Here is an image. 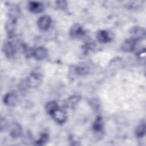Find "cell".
I'll use <instances>...</instances> for the list:
<instances>
[{"instance_id": "obj_1", "label": "cell", "mask_w": 146, "mask_h": 146, "mask_svg": "<svg viewBox=\"0 0 146 146\" xmlns=\"http://www.w3.org/2000/svg\"><path fill=\"white\" fill-rule=\"evenodd\" d=\"M43 78V71L40 67L34 68L30 75L27 77L26 82V86L30 88L38 87L42 82Z\"/></svg>"}, {"instance_id": "obj_2", "label": "cell", "mask_w": 146, "mask_h": 146, "mask_svg": "<svg viewBox=\"0 0 146 146\" xmlns=\"http://www.w3.org/2000/svg\"><path fill=\"white\" fill-rule=\"evenodd\" d=\"M131 38L138 41L145 38V30L144 27L136 26L131 28L129 31Z\"/></svg>"}, {"instance_id": "obj_3", "label": "cell", "mask_w": 146, "mask_h": 146, "mask_svg": "<svg viewBox=\"0 0 146 146\" xmlns=\"http://www.w3.org/2000/svg\"><path fill=\"white\" fill-rule=\"evenodd\" d=\"M85 34L83 27L78 24L76 23L72 26L70 30V35L73 39H77L82 37Z\"/></svg>"}, {"instance_id": "obj_4", "label": "cell", "mask_w": 146, "mask_h": 146, "mask_svg": "<svg viewBox=\"0 0 146 146\" xmlns=\"http://www.w3.org/2000/svg\"><path fill=\"white\" fill-rule=\"evenodd\" d=\"M51 24V18L47 15H44L39 18L37 21V25L42 30H47Z\"/></svg>"}, {"instance_id": "obj_5", "label": "cell", "mask_w": 146, "mask_h": 146, "mask_svg": "<svg viewBox=\"0 0 146 146\" xmlns=\"http://www.w3.org/2000/svg\"><path fill=\"white\" fill-rule=\"evenodd\" d=\"M55 122L58 124H63L66 122L67 115L66 112L62 109H57L51 115Z\"/></svg>"}, {"instance_id": "obj_6", "label": "cell", "mask_w": 146, "mask_h": 146, "mask_svg": "<svg viewBox=\"0 0 146 146\" xmlns=\"http://www.w3.org/2000/svg\"><path fill=\"white\" fill-rule=\"evenodd\" d=\"M10 136L14 138L17 139L19 137L22 133V128L18 123H13L9 127Z\"/></svg>"}, {"instance_id": "obj_7", "label": "cell", "mask_w": 146, "mask_h": 146, "mask_svg": "<svg viewBox=\"0 0 146 146\" xmlns=\"http://www.w3.org/2000/svg\"><path fill=\"white\" fill-rule=\"evenodd\" d=\"M137 42V40L132 38L127 39L125 40L122 43L121 48L123 51L126 52H132L135 50Z\"/></svg>"}, {"instance_id": "obj_8", "label": "cell", "mask_w": 146, "mask_h": 146, "mask_svg": "<svg viewBox=\"0 0 146 146\" xmlns=\"http://www.w3.org/2000/svg\"><path fill=\"white\" fill-rule=\"evenodd\" d=\"M2 50L6 56L9 58L13 56L16 51L15 46L11 41L5 42L3 45Z\"/></svg>"}, {"instance_id": "obj_9", "label": "cell", "mask_w": 146, "mask_h": 146, "mask_svg": "<svg viewBox=\"0 0 146 146\" xmlns=\"http://www.w3.org/2000/svg\"><path fill=\"white\" fill-rule=\"evenodd\" d=\"M3 103L6 106L13 107L17 104L18 102L17 95L14 92H9L3 97Z\"/></svg>"}, {"instance_id": "obj_10", "label": "cell", "mask_w": 146, "mask_h": 146, "mask_svg": "<svg viewBox=\"0 0 146 146\" xmlns=\"http://www.w3.org/2000/svg\"><path fill=\"white\" fill-rule=\"evenodd\" d=\"M47 49L43 47H38L34 50H33V56L36 60H40L46 58L47 56Z\"/></svg>"}, {"instance_id": "obj_11", "label": "cell", "mask_w": 146, "mask_h": 146, "mask_svg": "<svg viewBox=\"0 0 146 146\" xmlns=\"http://www.w3.org/2000/svg\"><path fill=\"white\" fill-rule=\"evenodd\" d=\"M17 18L9 17L6 23V30L8 34L10 36H13L15 30H16V26H17Z\"/></svg>"}, {"instance_id": "obj_12", "label": "cell", "mask_w": 146, "mask_h": 146, "mask_svg": "<svg viewBox=\"0 0 146 146\" xmlns=\"http://www.w3.org/2000/svg\"><path fill=\"white\" fill-rule=\"evenodd\" d=\"M97 39L101 43H107L112 39V35L106 30H99L97 33Z\"/></svg>"}, {"instance_id": "obj_13", "label": "cell", "mask_w": 146, "mask_h": 146, "mask_svg": "<svg viewBox=\"0 0 146 146\" xmlns=\"http://www.w3.org/2000/svg\"><path fill=\"white\" fill-rule=\"evenodd\" d=\"M29 10L33 13H40L44 10V5L38 1H31L29 3Z\"/></svg>"}, {"instance_id": "obj_14", "label": "cell", "mask_w": 146, "mask_h": 146, "mask_svg": "<svg viewBox=\"0 0 146 146\" xmlns=\"http://www.w3.org/2000/svg\"><path fill=\"white\" fill-rule=\"evenodd\" d=\"M80 100V98L78 95H73L68 98L64 102V106L68 108H74L77 106Z\"/></svg>"}, {"instance_id": "obj_15", "label": "cell", "mask_w": 146, "mask_h": 146, "mask_svg": "<svg viewBox=\"0 0 146 146\" xmlns=\"http://www.w3.org/2000/svg\"><path fill=\"white\" fill-rule=\"evenodd\" d=\"M58 108H58V104L55 101L48 102L45 105V110L46 112L48 115H50L51 116Z\"/></svg>"}, {"instance_id": "obj_16", "label": "cell", "mask_w": 146, "mask_h": 146, "mask_svg": "<svg viewBox=\"0 0 146 146\" xmlns=\"http://www.w3.org/2000/svg\"><path fill=\"white\" fill-rule=\"evenodd\" d=\"M145 130H146V127H145V121H141V123H140L137 127L135 129V135L137 137L139 138H142L145 135Z\"/></svg>"}, {"instance_id": "obj_17", "label": "cell", "mask_w": 146, "mask_h": 146, "mask_svg": "<svg viewBox=\"0 0 146 146\" xmlns=\"http://www.w3.org/2000/svg\"><path fill=\"white\" fill-rule=\"evenodd\" d=\"M92 128L95 132H102L103 128V121L101 116H98L96 117L93 124Z\"/></svg>"}, {"instance_id": "obj_18", "label": "cell", "mask_w": 146, "mask_h": 146, "mask_svg": "<svg viewBox=\"0 0 146 146\" xmlns=\"http://www.w3.org/2000/svg\"><path fill=\"white\" fill-rule=\"evenodd\" d=\"M89 72V67L85 64L82 63L75 67V72L80 75H85Z\"/></svg>"}, {"instance_id": "obj_19", "label": "cell", "mask_w": 146, "mask_h": 146, "mask_svg": "<svg viewBox=\"0 0 146 146\" xmlns=\"http://www.w3.org/2000/svg\"><path fill=\"white\" fill-rule=\"evenodd\" d=\"M48 140V136L47 133H42L40 138L35 141V144L38 145H42L46 143Z\"/></svg>"}, {"instance_id": "obj_20", "label": "cell", "mask_w": 146, "mask_h": 146, "mask_svg": "<svg viewBox=\"0 0 146 146\" xmlns=\"http://www.w3.org/2000/svg\"><path fill=\"white\" fill-rule=\"evenodd\" d=\"M56 5L58 7V8L64 9L67 6V3L66 1H59L56 2Z\"/></svg>"}]
</instances>
